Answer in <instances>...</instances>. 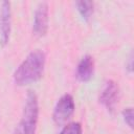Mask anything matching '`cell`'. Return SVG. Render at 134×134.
Segmentation results:
<instances>
[{
  "instance_id": "6da1fadb",
  "label": "cell",
  "mask_w": 134,
  "mask_h": 134,
  "mask_svg": "<svg viewBox=\"0 0 134 134\" xmlns=\"http://www.w3.org/2000/svg\"><path fill=\"white\" fill-rule=\"evenodd\" d=\"M45 61L46 57L42 50L36 49L29 52L14 72L15 84L25 86L39 81L43 74Z\"/></svg>"
},
{
  "instance_id": "7a4b0ae2",
  "label": "cell",
  "mask_w": 134,
  "mask_h": 134,
  "mask_svg": "<svg viewBox=\"0 0 134 134\" xmlns=\"http://www.w3.org/2000/svg\"><path fill=\"white\" fill-rule=\"evenodd\" d=\"M38 118H39L38 96L35 93V91L28 90L25 99L23 116L21 120V128L23 134H36Z\"/></svg>"
},
{
  "instance_id": "3957f363",
  "label": "cell",
  "mask_w": 134,
  "mask_h": 134,
  "mask_svg": "<svg viewBox=\"0 0 134 134\" xmlns=\"http://www.w3.org/2000/svg\"><path fill=\"white\" fill-rule=\"evenodd\" d=\"M74 109H75V105H74L72 95L64 94L63 96H61L53 109L52 118L54 122L58 125H61L67 121L72 116Z\"/></svg>"
},
{
  "instance_id": "277c9868",
  "label": "cell",
  "mask_w": 134,
  "mask_h": 134,
  "mask_svg": "<svg viewBox=\"0 0 134 134\" xmlns=\"http://www.w3.org/2000/svg\"><path fill=\"white\" fill-rule=\"evenodd\" d=\"M48 21H49V6L48 3L43 1L40 2L35 10L32 31L39 37L46 35L48 30Z\"/></svg>"
},
{
  "instance_id": "5b68a950",
  "label": "cell",
  "mask_w": 134,
  "mask_h": 134,
  "mask_svg": "<svg viewBox=\"0 0 134 134\" xmlns=\"http://www.w3.org/2000/svg\"><path fill=\"white\" fill-rule=\"evenodd\" d=\"M118 98H119L118 85L112 80L107 81L104 85L103 90L100 91L99 103L103 106H105L108 109V111L113 112L116 104L118 103Z\"/></svg>"
},
{
  "instance_id": "8992f818",
  "label": "cell",
  "mask_w": 134,
  "mask_h": 134,
  "mask_svg": "<svg viewBox=\"0 0 134 134\" xmlns=\"http://www.w3.org/2000/svg\"><path fill=\"white\" fill-rule=\"evenodd\" d=\"M10 28H12L10 3L8 1H2L0 8V43L2 46H5L9 41Z\"/></svg>"
},
{
  "instance_id": "52a82bcc",
  "label": "cell",
  "mask_w": 134,
  "mask_h": 134,
  "mask_svg": "<svg viewBox=\"0 0 134 134\" xmlns=\"http://www.w3.org/2000/svg\"><path fill=\"white\" fill-rule=\"evenodd\" d=\"M94 60L90 54H86L80 61L76 67V77L81 82H88L93 76Z\"/></svg>"
},
{
  "instance_id": "ba28073f",
  "label": "cell",
  "mask_w": 134,
  "mask_h": 134,
  "mask_svg": "<svg viewBox=\"0 0 134 134\" xmlns=\"http://www.w3.org/2000/svg\"><path fill=\"white\" fill-rule=\"evenodd\" d=\"M75 5L77 7L79 13L83 17L84 20L88 21L93 14V8H94V3L92 1H76Z\"/></svg>"
},
{
  "instance_id": "9c48e42d",
  "label": "cell",
  "mask_w": 134,
  "mask_h": 134,
  "mask_svg": "<svg viewBox=\"0 0 134 134\" xmlns=\"http://www.w3.org/2000/svg\"><path fill=\"white\" fill-rule=\"evenodd\" d=\"M82 132H83L82 125L77 121H72L67 124L62 129L60 134H82Z\"/></svg>"
},
{
  "instance_id": "30bf717a",
  "label": "cell",
  "mask_w": 134,
  "mask_h": 134,
  "mask_svg": "<svg viewBox=\"0 0 134 134\" xmlns=\"http://www.w3.org/2000/svg\"><path fill=\"white\" fill-rule=\"evenodd\" d=\"M122 117H124L125 122H126L131 129H133V109H132L131 107L126 108V109L122 111Z\"/></svg>"
},
{
  "instance_id": "8fae6325",
  "label": "cell",
  "mask_w": 134,
  "mask_h": 134,
  "mask_svg": "<svg viewBox=\"0 0 134 134\" xmlns=\"http://www.w3.org/2000/svg\"><path fill=\"white\" fill-rule=\"evenodd\" d=\"M126 68H127L128 72H132V70H133V55H132V53H131L130 57H129L128 64L126 65Z\"/></svg>"
}]
</instances>
